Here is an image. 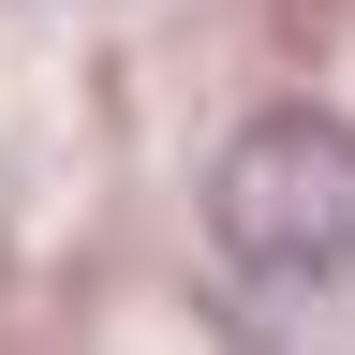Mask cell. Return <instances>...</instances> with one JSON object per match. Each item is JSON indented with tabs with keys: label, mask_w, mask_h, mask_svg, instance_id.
<instances>
[{
	"label": "cell",
	"mask_w": 355,
	"mask_h": 355,
	"mask_svg": "<svg viewBox=\"0 0 355 355\" xmlns=\"http://www.w3.org/2000/svg\"><path fill=\"white\" fill-rule=\"evenodd\" d=\"M222 237L266 296H355V133L326 119H266L237 133V163H222Z\"/></svg>",
	"instance_id": "6da1fadb"
}]
</instances>
